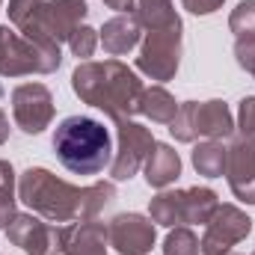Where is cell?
Segmentation results:
<instances>
[{
    "instance_id": "cell-1",
    "label": "cell",
    "mask_w": 255,
    "mask_h": 255,
    "mask_svg": "<svg viewBox=\"0 0 255 255\" xmlns=\"http://www.w3.org/2000/svg\"><path fill=\"white\" fill-rule=\"evenodd\" d=\"M54 151L68 172L95 175L110 163V133L92 116H68L54 130Z\"/></svg>"
}]
</instances>
